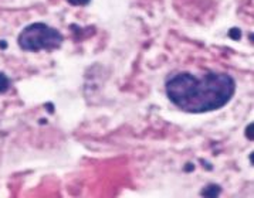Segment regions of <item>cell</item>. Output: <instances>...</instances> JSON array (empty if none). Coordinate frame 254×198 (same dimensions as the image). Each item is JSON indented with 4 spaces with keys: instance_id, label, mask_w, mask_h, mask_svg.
I'll return each mask as SVG.
<instances>
[{
    "instance_id": "obj_2",
    "label": "cell",
    "mask_w": 254,
    "mask_h": 198,
    "mask_svg": "<svg viewBox=\"0 0 254 198\" xmlns=\"http://www.w3.org/2000/svg\"><path fill=\"white\" fill-rule=\"evenodd\" d=\"M63 43V36L56 29L44 23H33L23 30L19 36V46L24 51L59 49Z\"/></svg>"
},
{
    "instance_id": "obj_7",
    "label": "cell",
    "mask_w": 254,
    "mask_h": 198,
    "mask_svg": "<svg viewBox=\"0 0 254 198\" xmlns=\"http://www.w3.org/2000/svg\"><path fill=\"white\" fill-rule=\"evenodd\" d=\"M0 47H1V49H4V47H6V43H3V41H1V43H0Z\"/></svg>"
},
{
    "instance_id": "obj_5",
    "label": "cell",
    "mask_w": 254,
    "mask_h": 198,
    "mask_svg": "<svg viewBox=\"0 0 254 198\" xmlns=\"http://www.w3.org/2000/svg\"><path fill=\"white\" fill-rule=\"evenodd\" d=\"M240 36H242V34H240V30H239V29H232V30H230V37H232V39L239 40V39H240Z\"/></svg>"
},
{
    "instance_id": "obj_3",
    "label": "cell",
    "mask_w": 254,
    "mask_h": 198,
    "mask_svg": "<svg viewBox=\"0 0 254 198\" xmlns=\"http://www.w3.org/2000/svg\"><path fill=\"white\" fill-rule=\"evenodd\" d=\"M10 88V79L7 78L3 72H0V94L6 92Z\"/></svg>"
},
{
    "instance_id": "obj_4",
    "label": "cell",
    "mask_w": 254,
    "mask_h": 198,
    "mask_svg": "<svg viewBox=\"0 0 254 198\" xmlns=\"http://www.w3.org/2000/svg\"><path fill=\"white\" fill-rule=\"evenodd\" d=\"M72 6H87L91 0H67Z\"/></svg>"
},
{
    "instance_id": "obj_6",
    "label": "cell",
    "mask_w": 254,
    "mask_h": 198,
    "mask_svg": "<svg viewBox=\"0 0 254 198\" xmlns=\"http://www.w3.org/2000/svg\"><path fill=\"white\" fill-rule=\"evenodd\" d=\"M252 126H253V125H250V126H249V138L250 139H253V136H252Z\"/></svg>"
},
{
    "instance_id": "obj_1",
    "label": "cell",
    "mask_w": 254,
    "mask_h": 198,
    "mask_svg": "<svg viewBox=\"0 0 254 198\" xmlns=\"http://www.w3.org/2000/svg\"><path fill=\"white\" fill-rule=\"evenodd\" d=\"M236 91L234 79L223 72L197 78L189 72L173 75L166 82V95L175 106L190 113L217 110L229 103Z\"/></svg>"
}]
</instances>
